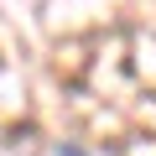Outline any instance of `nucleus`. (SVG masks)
<instances>
[{"instance_id": "f257e3e1", "label": "nucleus", "mask_w": 156, "mask_h": 156, "mask_svg": "<svg viewBox=\"0 0 156 156\" xmlns=\"http://www.w3.org/2000/svg\"><path fill=\"white\" fill-rule=\"evenodd\" d=\"M57 156H83V151H68V146H57Z\"/></svg>"}]
</instances>
